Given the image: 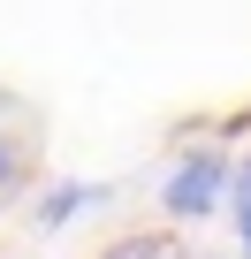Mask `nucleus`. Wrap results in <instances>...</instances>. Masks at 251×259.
Segmentation results:
<instances>
[{"mask_svg":"<svg viewBox=\"0 0 251 259\" xmlns=\"http://www.w3.org/2000/svg\"><path fill=\"white\" fill-rule=\"evenodd\" d=\"M99 259H190L183 229H130V236H114Z\"/></svg>","mask_w":251,"mask_h":259,"instance_id":"obj_2","label":"nucleus"},{"mask_svg":"<svg viewBox=\"0 0 251 259\" xmlns=\"http://www.w3.org/2000/svg\"><path fill=\"white\" fill-rule=\"evenodd\" d=\"M107 191H91V183H54L46 198H38V229H69L84 206H99Z\"/></svg>","mask_w":251,"mask_h":259,"instance_id":"obj_3","label":"nucleus"},{"mask_svg":"<svg viewBox=\"0 0 251 259\" xmlns=\"http://www.w3.org/2000/svg\"><path fill=\"white\" fill-rule=\"evenodd\" d=\"M23 168H31V153H23L16 138H0V198H8V191L23 183Z\"/></svg>","mask_w":251,"mask_h":259,"instance_id":"obj_4","label":"nucleus"},{"mask_svg":"<svg viewBox=\"0 0 251 259\" xmlns=\"http://www.w3.org/2000/svg\"><path fill=\"white\" fill-rule=\"evenodd\" d=\"M243 251H251V236H243Z\"/></svg>","mask_w":251,"mask_h":259,"instance_id":"obj_8","label":"nucleus"},{"mask_svg":"<svg viewBox=\"0 0 251 259\" xmlns=\"http://www.w3.org/2000/svg\"><path fill=\"white\" fill-rule=\"evenodd\" d=\"M228 183H236V176H228V160H221V153H190V160L160 183V206H168L175 221H206V213L228 198Z\"/></svg>","mask_w":251,"mask_h":259,"instance_id":"obj_1","label":"nucleus"},{"mask_svg":"<svg viewBox=\"0 0 251 259\" xmlns=\"http://www.w3.org/2000/svg\"><path fill=\"white\" fill-rule=\"evenodd\" d=\"M8 107H16V99H8V92H0V114H8Z\"/></svg>","mask_w":251,"mask_h":259,"instance_id":"obj_7","label":"nucleus"},{"mask_svg":"<svg viewBox=\"0 0 251 259\" xmlns=\"http://www.w3.org/2000/svg\"><path fill=\"white\" fill-rule=\"evenodd\" d=\"M236 183H251V153H243V176H236Z\"/></svg>","mask_w":251,"mask_h":259,"instance_id":"obj_6","label":"nucleus"},{"mask_svg":"<svg viewBox=\"0 0 251 259\" xmlns=\"http://www.w3.org/2000/svg\"><path fill=\"white\" fill-rule=\"evenodd\" d=\"M228 198H236V236H251V183H228Z\"/></svg>","mask_w":251,"mask_h":259,"instance_id":"obj_5","label":"nucleus"}]
</instances>
